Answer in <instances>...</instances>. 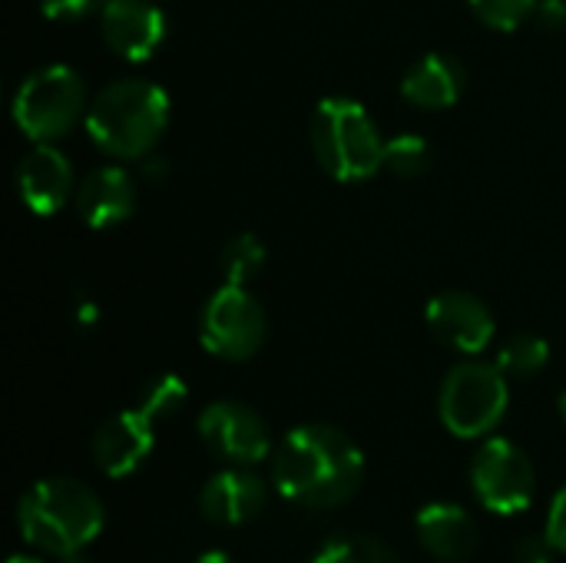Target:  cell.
<instances>
[{"instance_id":"f1b7e54d","label":"cell","mask_w":566,"mask_h":563,"mask_svg":"<svg viewBox=\"0 0 566 563\" xmlns=\"http://www.w3.org/2000/svg\"><path fill=\"white\" fill-rule=\"evenodd\" d=\"M143 173L149 176V179H169V159H163V156H146L143 159Z\"/></svg>"},{"instance_id":"8fae6325","label":"cell","mask_w":566,"mask_h":563,"mask_svg":"<svg viewBox=\"0 0 566 563\" xmlns=\"http://www.w3.org/2000/svg\"><path fill=\"white\" fill-rule=\"evenodd\" d=\"M99 30L116 56L146 63L166 40V13L153 0H106L99 10Z\"/></svg>"},{"instance_id":"30bf717a","label":"cell","mask_w":566,"mask_h":563,"mask_svg":"<svg viewBox=\"0 0 566 563\" xmlns=\"http://www.w3.org/2000/svg\"><path fill=\"white\" fill-rule=\"evenodd\" d=\"M424 322L441 345L461 355H481L494 342V332H497L491 309L478 295L461 292V289L438 292L424 309Z\"/></svg>"},{"instance_id":"6da1fadb","label":"cell","mask_w":566,"mask_h":563,"mask_svg":"<svg viewBox=\"0 0 566 563\" xmlns=\"http://www.w3.org/2000/svg\"><path fill=\"white\" fill-rule=\"evenodd\" d=\"M365 478V455L335 425H298L272 455V481L282 498L328 511L355 498Z\"/></svg>"},{"instance_id":"d4e9b609","label":"cell","mask_w":566,"mask_h":563,"mask_svg":"<svg viewBox=\"0 0 566 563\" xmlns=\"http://www.w3.org/2000/svg\"><path fill=\"white\" fill-rule=\"evenodd\" d=\"M544 534H547V541L554 544V551L566 554V488H560L557 498L551 501V514H547Z\"/></svg>"},{"instance_id":"4316f807","label":"cell","mask_w":566,"mask_h":563,"mask_svg":"<svg viewBox=\"0 0 566 563\" xmlns=\"http://www.w3.org/2000/svg\"><path fill=\"white\" fill-rule=\"evenodd\" d=\"M554 561V544L547 541V534L541 538H524L517 544V563H551Z\"/></svg>"},{"instance_id":"f546056e","label":"cell","mask_w":566,"mask_h":563,"mask_svg":"<svg viewBox=\"0 0 566 563\" xmlns=\"http://www.w3.org/2000/svg\"><path fill=\"white\" fill-rule=\"evenodd\" d=\"M196 563H235L229 554H222V551H209V554H202Z\"/></svg>"},{"instance_id":"603a6c76","label":"cell","mask_w":566,"mask_h":563,"mask_svg":"<svg viewBox=\"0 0 566 563\" xmlns=\"http://www.w3.org/2000/svg\"><path fill=\"white\" fill-rule=\"evenodd\" d=\"M468 3H471V10L478 13L481 23H488L491 30L511 33L524 20L534 17V10H537L541 0H468Z\"/></svg>"},{"instance_id":"1f68e13d","label":"cell","mask_w":566,"mask_h":563,"mask_svg":"<svg viewBox=\"0 0 566 563\" xmlns=\"http://www.w3.org/2000/svg\"><path fill=\"white\" fill-rule=\"evenodd\" d=\"M60 561L63 563H90L86 557H83V551H80V554H66V557H60Z\"/></svg>"},{"instance_id":"5bb4252c","label":"cell","mask_w":566,"mask_h":563,"mask_svg":"<svg viewBox=\"0 0 566 563\" xmlns=\"http://www.w3.org/2000/svg\"><path fill=\"white\" fill-rule=\"evenodd\" d=\"M265 481L249 471V468H239V465H229L226 471L212 475L206 484H202V494H199V511L206 521L212 524H222V528H239V524H249L255 521L262 511H265Z\"/></svg>"},{"instance_id":"277c9868","label":"cell","mask_w":566,"mask_h":563,"mask_svg":"<svg viewBox=\"0 0 566 563\" xmlns=\"http://www.w3.org/2000/svg\"><path fill=\"white\" fill-rule=\"evenodd\" d=\"M315 163L338 183H361L385 169V146L371 113L352 96H325L308 123Z\"/></svg>"},{"instance_id":"52a82bcc","label":"cell","mask_w":566,"mask_h":563,"mask_svg":"<svg viewBox=\"0 0 566 563\" xmlns=\"http://www.w3.org/2000/svg\"><path fill=\"white\" fill-rule=\"evenodd\" d=\"M269 335V315L249 285H226L209 295L199 315V342L222 362L252 358Z\"/></svg>"},{"instance_id":"4dcf8cb0","label":"cell","mask_w":566,"mask_h":563,"mask_svg":"<svg viewBox=\"0 0 566 563\" xmlns=\"http://www.w3.org/2000/svg\"><path fill=\"white\" fill-rule=\"evenodd\" d=\"M7 563H40V561H36V557H30V554H13Z\"/></svg>"},{"instance_id":"7a4b0ae2","label":"cell","mask_w":566,"mask_h":563,"mask_svg":"<svg viewBox=\"0 0 566 563\" xmlns=\"http://www.w3.org/2000/svg\"><path fill=\"white\" fill-rule=\"evenodd\" d=\"M106 508L96 491L76 478H43L17 504L20 538L53 557L80 554L99 538Z\"/></svg>"},{"instance_id":"ac0fdd59","label":"cell","mask_w":566,"mask_h":563,"mask_svg":"<svg viewBox=\"0 0 566 563\" xmlns=\"http://www.w3.org/2000/svg\"><path fill=\"white\" fill-rule=\"evenodd\" d=\"M269 252L262 246V239L255 232H239L235 239L226 242L222 256H219V272L226 285H249L262 265H265Z\"/></svg>"},{"instance_id":"7c38bea8","label":"cell","mask_w":566,"mask_h":563,"mask_svg":"<svg viewBox=\"0 0 566 563\" xmlns=\"http://www.w3.org/2000/svg\"><path fill=\"white\" fill-rule=\"evenodd\" d=\"M17 196L40 219L60 212L66 199L76 196L70 159L53 143H33L17 163Z\"/></svg>"},{"instance_id":"e0dca14e","label":"cell","mask_w":566,"mask_h":563,"mask_svg":"<svg viewBox=\"0 0 566 563\" xmlns=\"http://www.w3.org/2000/svg\"><path fill=\"white\" fill-rule=\"evenodd\" d=\"M464 83H468V73L458 56L424 53L401 76V96L421 110H448L461 100Z\"/></svg>"},{"instance_id":"83f0119b","label":"cell","mask_w":566,"mask_h":563,"mask_svg":"<svg viewBox=\"0 0 566 563\" xmlns=\"http://www.w3.org/2000/svg\"><path fill=\"white\" fill-rule=\"evenodd\" d=\"M99 322V302L86 292L73 295V325L76 329H93Z\"/></svg>"},{"instance_id":"9a60e30c","label":"cell","mask_w":566,"mask_h":563,"mask_svg":"<svg viewBox=\"0 0 566 563\" xmlns=\"http://www.w3.org/2000/svg\"><path fill=\"white\" fill-rule=\"evenodd\" d=\"M136 209V183L123 166H96L76 186V212L90 229H113Z\"/></svg>"},{"instance_id":"5b68a950","label":"cell","mask_w":566,"mask_h":563,"mask_svg":"<svg viewBox=\"0 0 566 563\" xmlns=\"http://www.w3.org/2000/svg\"><path fill=\"white\" fill-rule=\"evenodd\" d=\"M83 76L66 63H46L23 76L13 93V123L33 143L63 139L80 119H86Z\"/></svg>"},{"instance_id":"484cf974","label":"cell","mask_w":566,"mask_h":563,"mask_svg":"<svg viewBox=\"0 0 566 563\" xmlns=\"http://www.w3.org/2000/svg\"><path fill=\"white\" fill-rule=\"evenodd\" d=\"M534 20L544 33H560L566 30V0H541L534 10Z\"/></svg>"},{"instance_id":"2e32d148","label":"cell","mask_w":566,"mask_h":563,"mask_svg":"<svg viewBox=\"0 0 566 563\" xmlns=\"http://www.w3.org/2000/svg\"><path fill=\"white\" fill-rule=\"evenodd\" d=\"M415 528L424 551L444 563L468 561L481 548V531L461 504H448V501L424 504L418 511Z\"/></svg>"},{"instance_id":"44dd1931","label":"cell","mask_w":566,"mask_h":563,"mask_svg":"<svg viewBox=\"0 0 566 563\" xmlns=\"http://www.w3.org/2000/svg\"><path fill=\"white\" fill-rule=\"evenodd\" d=\"M312 563H401L398 554L378 538H335L328 541Z\"/></svg>"},{"instance_id":"ffe728a7","label":"cell","mask_w":566,"mask_h":563,"mask_svg":"<svg viewBox=\"0 0 566 563\" xmlns=\"http://www.w3.org/2000/svg\"><path fill=\"white\" fill-rule=\"evenodd\" d=\"M431 159H434L431 143L418 133H398L385 146V169L401 176V179L424 176L431 169Z\"/></svg>"},{"instance_id":"3957f363","label":"cell","mask_w":566,"mask_h":563,"mask_svg":"<svg viewBox=\"0 0 566 563\" xmlns=\"http://www.w3.org/2000/svg\"><path fill=\"white\" fill-rule=\"evenodd\" d=\"M169 93L143 76H123L99 90L86 110L90 139L113 159H146L169 126Z\"/></svg>"},{"instance_id":"d6a6232c","label":"cell","mask_w":566,"mask_h":563,"mask_svg":"<svg viewBox=\"0 0 566 563\" xmlns=\"http://www.w3.org/2000/svg\"><path fill=\"white\" fill-rule=\"evenodd\" d=\"M557 408H560V418H564V425H566V392L560 395V402H557Z\"/></svg>"},{"instance_id":"ba28073f","label":"cell","mask_w":566,"mask_h":563,"mask_svg":"<svg viewBox=\"0 0 566 563\" xmlns=\"http://www.w3.org/2000/svg\"><path fill=\"white\" fill-rule=\"evenodd\" d=\"M471 488L491 514H521L534 501L537 475L524 448L507 438H488L471 461Z\"/></svg>"},{"instance_id":"4fadbf2b","label":"cell","mask_w":566,"mask_h":563,"mask_svg":"<svg viewBox=\"0 0 566 563\" xmlns=\"http://www.w3.org/2000/svg\"><path fill=\"white\" fill-rule=\"evenodd\" d=\"M153 421L139 411H119L109 421H103L93 435V461L106 478H129L143 468V461L153 451Z\"/></svg>"},{"instance_id":"8992f818","label":"cell","mask_w":566,"mask_h":563,"mask_svg":"<svg viewBox=\"0 0 566 563\" xmlns=\"http://www.w3.org/2000/svg\"><path fill=\"white\" fill-rule=\"evenodd\" d=\"M511 388L507 375L497 368V362H461L454 365L438 395V415L441 425L464 441L488 438L507 415Z\"/></svg>"},{"instance_id":"9c48e42d","label":"cell","mask_w":566,"mask_h":563,"mask_svg":"<svg viewBox=\"0 0 566 563\" xmlns=\"http://www.w3.org/2000/svg\"><path fill=\"white\" fill-rule=\"evenodd\" d=\"M196 431L202 445L226 465L252 468L272 451L265 421L242 402H212L209 408H202Z\"/></svg>"},{"instance_id":"7402d4cb","label":"cell","mask_w":566,"mask_h":563,"mask_svg":"<svg viewBox=\"0 0 566 563\" xmlns=\"http://www.w3.org/2000/svg\"><path fill=\"white\" fill-rule=\"evenodd\" d=\"M186 398H189V385H186L179 375L166 372V375H156V378L143 388L139 411L156 425V421L172 418V415L186 405Z\"/></svg>"},{"instance_id":"cb8c5ba5","label":"cell","mask_w":566,"mask_h":563,"mask_svg":"<svg viewBox=\"0 0 566 563\" xmlns=\"http://www.w3.org/2000/svg\"><path fill=\"white\" fill-rule=\"evenodd\" d=\"M106 0H40V10L46 20H83L90 13H99Z\"/></svg>"},{"instance_id":"d6986e66","label":"cell","mask_w":566,"mask_h":563,"mask_svg":"<svg viewBox=\"0 0 566 563\" xmlns=\"http://www.w3.org/2000/svg\"><path fill=\"white\" fill-rule=\"evenodd\" d=\"M497 368L507 375V378H531L537 372L547 368L551 362V345L541 338V335H511L501 348H497Z\"/></svg>"}]
</instances>
